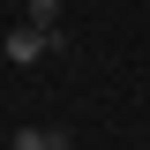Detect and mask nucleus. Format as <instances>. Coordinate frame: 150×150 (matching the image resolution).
<instances>
[{
	"label": "nucleus",
	"mask_w": 150,
	"mask_h": 150,
	"mask_svg": "<svg viewBox=\"0 0 150 150\" xmlns=\"http://www.w3.org/2000/svg\"><path fill=\"white\" fill-rule=\"evenodd\" d=\"M15 150H68V143H60L53 128H23V135H15Z\"/></svg>",
	"instance_id": "7ed1b4c3"
},
{
	"label": "nucleus",
	"mask_w": 150,
	"mask_h": 150,
	"mask_svg": "<svg viewBox=\"0 0 150 150\" xmlns=\"http://www.w3.org/2000/svg\"><path fill=\"white\" fill-rule=\"evenodd\" d=\"M60 45V30L45 38V30H30V23H15V30H8V60H15V68H30V60H45Z\"/></svg>",
	"instance_id": "f257e3e1"
},
{
	"label": "nucleus",
	"mask_w": 150,
	"mask_h": 150,
	"mask_svg": "<svg viewBox=\"0 0 150 150\" xmlns=\"http://www.w3.org/2000/svg\"><path fill=\"white\" fill-rule=\"evenodd\" d=\"M23 23L53 38V30H60V0H23Z\"/></svg>",
	"instance_id": "f03ea898"
}]
</instances>
